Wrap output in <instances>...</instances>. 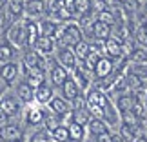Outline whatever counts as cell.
<instances>
[{"label":"cell","instance_id":"1","mask_svg":"<svg viewBox=\"0 0 147 142\" xmlns=\"http://www.w3.org/2000/svg\"><path fill=\"white\" fill-rule=\"evenodd\" d=\"M55 40L60 42L62 46H65V48H75L78 42L84 40V31L75 22H67V24L60 26V29L56 31Z\"/></svg>","mask_w":147,"mask_h":142},{"label":"cell","instance_id":"2","mask_svg":"<svg viewBox=\"0 0 147 142\" xmlns=\"http://www.w3.org/2000/svg\"><path fill=\"white\" fill-rule=\"evenodd\" d=\"M7 42H11L15 48H24L27 46L26 44V27H24V22H15L7 27Z\"/></svg>","mask_w":147,"mask_h":142},{"label":"cell","instance_id":"3","mask_svg":"<svg viewBox=\"0 0 147 142\" xmlns=\"http://www.w3.org/2000/svg\"><path fill=\"white\" fill-rule=\"evenodd\" d=\"M0 111L7 118H13L20 113V100L15 95H2L0 99Z\"/></svg>","mask_w":147,"mask_h":142},{"label":"cell","instance_id":"4","mask_svg":"<svg viewBox=\"0 0 147 142\" xmlns=\"http://www.w3.org/2000/svg\"><path fill=\"white\" fill-rule=\"evenodd\" d=\"M56 62H58L60 66H64L67 71H73L78 64V58L75 55V51H73V48H65L62 46L58 49V53H56Z\"/></svg>","mask_w":147,"mask_h":142},{"label":"cell","instance_id":"5","mask_svg":"<svg viewBox=\"0 0 147 142\" xmlns=\"http://www.w3.org/2000/svg\"><path fill=\"white\" fill-rule=\"evenodd\" d=\"M91 77H93V71H89L87 67L84 66V62L78 60L76 67L73 69V78H75V82L78 84V88L89 89V86H91Z\"/></svg>","mask_w":147,"mask_h":142},{"label":"cell","instance_id":"6","mask_svg":"<svg viewBox=\"0 0 147 142\" xmlns=\"http://www.w3.org/2000/svg\"><path fill=\"white\" fill-rule=\"evenodd\" d=\"M47 69H49L51 86H55V88H62V86H64V82L67 80V78H69V71H67L64 66H60L58 62L51 64Z\"/></svg>","mask_w":147,"mask_h":142},{"label":"cell","instance_id":"7","mask_svg":"<svg viewBox=\"0 0 147 142\" xmlns=\"http://www.w3.org/2000/svg\"><path fill=\"white\" fill-rule=\"evenodd\" d=\"M18 73H20V66L16 64V62H5V64L0 66V80H2L5 86H11L15 80H16V77H18Z\"/></svg>","mask_w":147,"mask_h":142},{"label":"cell","instance_id":"8","mask_svg":"<svg viewBox=\"0 0 147 142\" xmlns=\"http://www.w3.org/2000/svg\"><path fill=\"white\" fill-rule=\"evenodd\" d=\"M113 71H115V62H113V58H109V56H100V60L96 62V66L93 69V75L98 80H102V78L113 75Z\"/></svg>","mask_w":147,"mask_h":142},{"label":"cell","instance_id":"9","mask_svg":"<svg viewBox=\"0 0 147 142\" xmlns=\"http://www.w3.org/2000/svg\"><path fill=\"white\" fill-rule=\"evenodd\" d=\"M104 51H105V55L109 56V58H122L123 55V44L118 40L116 37H109L107 40H104Z\"/></svg>","mask_w":147,"mask_h":142},{"label":"cell","instance_id":"10","mask_svg":"<svg viewBox=\"0 0 147 142\" xmlns=\"http://www.w3.org/2000/svg\"><path fill=\"white\" fill-rule=\"evenodd\" d=\"M49 109H51V113H55L56 117H65V115H69V113L73 111L71 109V104L67 102L64 96H53V99L49 100Z\"/></svg>","mask_w":147,"mask_h":142},{"label":"cell","instance_id":"11","mask_svg":"<svg viewBox=\"0 0 147 142\" xmlns=\"http://www.w3.org/2000/svg\"><path fill=\"white\" fill-rule=\"evenodd\" d=\"M22 73H24V80L29 84L31 88H38V86H42L44 82H46V71L44 69H27V67L22 66Z\"/></svg>","mask_w":147,"mask_h":142},{"label":"cell","instance_id":"12","mask_svg":"<svg viewBox=\"0 0 147 142\" xmlns=\"http://www.w3.org/2000/svg\"><path fill=\"white\" fill-rule=\"evenodd\" d=\"M60 89H62V96H64L67 102H75L78 96L82 95V89L78 88V84L75 82V78H71V77L64 82V86H62Z\"/></svg>","mask_w":147,"mask_h":142},{"label":"cell","instance_id":"13","mask_svg":"<svg viewBox=\"0 0 147 142\" xmlns=\"http://www.w3.org/2000/svg\"><path fill=\"white\" fill-rule=\"evenodd\" d=\"M46 13V0H26V13L27 18L35 20Z\"/></svg>","mask_w":147,"mask_h":142},{"label":"cell","instance_id":"14","mask_svg":"<svg viewBox=\"0 0 147 142\" xmlns=\"http://www.w3.org/2000/svg\"><path fill=\"white\" fill-rule=\"evenodd\" d=\"M113 33V26L105 24V22H102L98 18H94L93 26H91V35L96 38V40H107V38L111 37Z\"/></svg>","mask_w":147,"mask_h":142},{"label":"cell","instance_id":"15","mask_svg":"<svg viewBox=\"0 0 147 142\" xmlns=\"http://www.w3.org/2000/svg\"><path fill=\"white\" fill-rule=\"evenodd\" d=\"M55 96V91H53V86H49V84L44 82L42 86L35 88V102L38 106H46L49 104V100Z\"/></svg>","mask_w":147,"mask_h":142},{"label":"cell","instance_id":"16","mask_svg":"<svg viewBox=\"0 0 147 142\" xmlns=\"http://www.w3.org/2000/svg\"><path fill=\"white\" fill-rule=\"evenodd\" d=\"M24 27H26V44H27V46H33V48H35L38 37H40L38 22L27 18V20H24Z\"/></svg>","mask_w":147,"mask_h":142},{"label":"cell","instance_id":"17","mask_svg":"<svg viewBox=\"0 0 147 142\" xmlns=\"http://www.w3.org/2000/svg\"><path fill=\"white\" fill-rule=\"evenodd\" d=\"M87 131L96 139V137H100V135H104V133H109V124H107L104 118L91 117V120L87 122Z\"/></svg>","mask_w":147,"mask_h":142},{"label":"cell","instance_id":"18","mask_svg":"<svg viewBox=\"0 0 147 142\" xmlns=\"http://www.w3.org/2000/svg\"><path fill=\"white\" fill-rule=\"evenodd\" d=\"M16 96L24 104H31V102H35V88H31L26 80H22L16 86Z\"/></svg>","mask_w":147,"mask_h":142},{"label":"cell","instance_id":"19","mask_svg":"<svg viewBox=\"0 0 147 142\" xmlns=\"http://www.w3.org/2000/svg\"><path fill=\"white\" fill-rule=\"evenodd\" d=\"M15 139H22V129L16 124H4V126H0V140L9 142Z\"/></svg>","mask_w":147,"mask_h":142},{"label":"cell","instance_id":"20","mask_svg":"<svg viewBox=\"0 0 147 142\" xmlns=\"http://www.w3.org/2000/svg\"><path fill=\"white\" fill-rule=\"evenodd\" d=\"M44 118H46V115H44V109L40 106H35V107L31 106L26 111V124L27 126H38L40 122H44Z\"/></svg>","mask_w":147,"mask_h":142},{"label":"cell","instance_id":"21","mask_svg":"<svg viewBox=\"0 0 147 142\" xmlns=\"http://www.w3.org/2000/svg\"><path fill=\"white\" fill-rule=\"evenodd\" d=\"M55 44H56V40H55V38H51V37H38V40L35 44V49L40 55L47 56V55H51L55 51Z\"/></svg>","mask_w":147,"mask_h":142},{"label":"cell","instance_id":"22","mask_svg":"<svg viewBox=\"0 0 147 142\" xmlns=\"http://www.w3.org/2000/svg\"><path fill=\"white\" fill-rule=\"evenodd\" d=\"M7 13H9V18H13V20L22 18L26 13V0H9Z\"/></svg>","mask_w":147,"mask_h":142},{"label":"cell","instance_id":"23","mask_svg":"<svg viewBox=\"0 0 147 142\" xmlns=\"http://www.w3.org/2000/svg\"><path fill=\"white\" fill-rule=\"evenodd\" d=\"M38 29H40V37H51V38H55L56 37V31L60 29V26L56 24V20L47 18V20L38 22Z\"/></svg>","mask_w":147,"mask_h":142},{"label":"cell","instance_id":"24","mask_svg":"<svg viewBox=\"0 0 147 142\" xmlns=\"http://www.w3.org/2000/svg\"><path fill=\"white\" fill-rule=\"evenodd\" d=\"M16 56V48L13 46L11 42L4 40L0 42V62L2 64H5V62H13Z\"/></svg>","mask_w":147,"mask_h":142},{"label":"cell","instance_id":"25","mask_svg":"<svg viewBox=\"0 0 147 142\" xmlns=\"http://www.w3.org/2000/svg\"><path fill=\"white\" fill-rule=\"evenodd\" d=\"M133 102H134V96L133 95H127V93H120L116 99V109L118 113H127L133 109Z\"/></svg>","mask_w":147,"mask_h":142},{"label":"cell","instance_id":"26","mask_svg":"<svg viewBox=\"0 0 147 142\" xmlns=\"http://www.w3.org/2000/svg\"><path fill=\"white\" fill-rule=\"evenodd\" d=\"M67 129H69V140L71 142H82L84 140V135H86V128L82 126V124L78 122H69V126H67Z\"/></svg>","mask_w":147,"mask_h":142},{"label":"cell","instance_id":"27","mask_svg":"<svg viewBox=\"0 0 147 142\" xmlns=\"http://www.w3.org/2000/svg\"><path fill=\"white\" fill-rule=\"evenodd\" d=\"M93 44L91 42H87V40H82V42H78L75 48H73V51H75V55H76V58L78 60H86L87 56H89V53L93 51Z\"/></svg>","mask_w":147,"mask_h":142},{"label":"cell","instance_id":"28","mask_svg":"<svg viewBox=\"0 0 147 142\" xmlns=\"http://www.w3.org/2000/svg\"><path fill=\"white\" fill-rule=\"evenodd\" d=\"M71 113H73L71 120H73V122L82 124V126H87V122L91 120V113H89L87 107H82V109H73Z\"/></svg>","mask_w":147,"mask_h":142},{"label":"cell","instance_id":"29","mask_svg":"<svg viewBox=\"0 0 147 142\" xmlns=\"http://www.w3.org/2000/svg\"><path fill=\"white\" fill-rule=\"evenodd\" d=\"M91 9H93L91 0H75V15L76 16L91 15Z\"/></svg>","mask_w":147,"mask_h":142},{"label":"cell","instance_id":"30","mask_svg":"<svg viewBox=\"0 0 147 142\" xmlns=\"http://www.w3.org/2000/svg\"><path fill=\"white\" fill-rule=\"evenodd\" d=\"M51 139L56 140V142H69V129H67V126H60L55 128L53 131H51Z\"/></svg>","mask_w":147,"mask_h":142},{"label":"cell","instance_id":"31","mask_svg":"<svg viewBox=\"0 0 147 142\" xmlns=\"http://www.w3.org/2000/svg\"><path fill=\"white\" fill-rule=\"evenodd\" d=\"M125 82H127V88H129V89H134V91L144 88V78L136 77V75H134V73H131V71L125 75Z\"/></svg>","mask_w":147,"mask_h":142},{"label":"cell","instance_id":"32","mask_svg":"<svg viewBox=\"0 0 147 142\" xmlns=\"http://www.w3.org/2000/svg\"><path fill=\"white\" fill-rule=\"evenodd\" d=\"M131 58L134 64H147V51L144 48H134L131 51Z\"/></svg>","mask_w":147,"mask_h":142},{"label":"cell","instance_id":"33","mask_svg":"<svg viewBox=\"0 0 147 142\" xmlns=\"http://www.w3.org/2000/svg\"><path fill=\"white\" fill-rule=\"evenodd\" d=\"M44 122H46V129L51 133L55 128H58V126H60V117H56L55 113H53V115H46Z\"/></svg>","mask_w":147,"mask_h":142},{"label":"cell","instance_id":"34","mask_svg":"<svg viewBox=\"0 0 147 142\" xmlns=\"http://www.w3.org/2000/svg\"><path fill=\"white\" fill-rule=\"evenodd\" d=\"M29 142H51V133L47 129H40L29 139Z\"/></svg>","mask_w":147,"mask_h":142},{"label":"cell","instance_id":"35","mask_svg":"<svg viewBox=\"0 0 147 142\" xmlns=\"http://www.w3.org/2000/svg\"><path fill=\"white\" fill-rule=\"evenodd\" d=\"M131 73H134L140 78H147V64H134L131 66Z\"/></svg>","mask_w":147,"mask_h":142},{"label":"cell","instance_id":"36","mask_svg":"<svg viewBox=\"0 0 147 142\" xmlns=\"http://www.w3.org/2000/svg\"><path fill=\"white\" fill-rule=\"evenodd\" d=\"M134 37H136V42L140 44V48H145V46H147V35H145L144 26L136 27V33H134Z\"/></svg>","mask_w":147,"mask_h":142},{"label":"cell","instance_id":"37","mask_svg":"<svg viewBox=\"0 0 147 142\" xmlns=\"http://www.w3.org/2000/svg\"><path fill=\"white\" fill-rule=\"evenodd\" d=\"M122 7L125 11H134L136 7H140V4H138V0H125V2L122 4Z\"/></svg>","mask_w":147,"mask_h":142},{"label":"cell","instance_id":"38","mask_svg":"<svg viewBox=\"0 0 147 142\" xmlns=\"http://www.w3.org/2000/svg\"><path fill=\"white\" fill-rule=\"evenodd\" d=\"M5 27H9V26H7V16H5L2 11H0V33H2Z\"/></svg>","mask_w":147,"mask_h":142},{"label":"cell","instance_id":"39","mask_svg":"<svg viewBox=\"0 0 147 142\" xmlns=\"http://www.w3.org/2000/svg\"><path fill=\"white\" fill-rule=\"evenodd\" d=\"M96 142H113V135L104 133V135H100V137H96Z\"/></svg>","mask_w":147,"mask_h":142},{"label":"cell","instance_id":"40","mask_svg":"<svg viewBox=\"0 0 147 142\" xmlns=\"http://www.w3.org/2000/svg\"><path fill=\"white\" fill-rule=\"evenodd\" d=\"M133 142H147V133H140L133 139Z\"/></svg>","mask_w":147,"mask_h":142},{"label":"cell","instance_id":"41","mask_svg":"<svg viewBox=\"0 0 147 142\" xmlns=\"http://www.w3.org/2000/svg\"><path fill=\"white\" fill-rule=\"evenodd\" d=\"M7 2L9 0H0V11H4L5 7H7Z\"/></svg>","mask_w":147,"mask_h":142},{"label":"cell","instance_id":"42","mask_svg":"<svg viewBox=\"0 0 147 142\" xmlns=\"http://www.w3.org/2000/svg\"><path fill=\"white\" fill-rule=\"evenodd\" d=\"M2 91H4V84L0 82V99H2Z\"/></svg>","mask_w":147,"mask_h":142},{"label":"cell","instance_id":"43","mask_svg":"<svg viewBox=\"0 0 147 142\" xmlns=\"http://www.w3.org/2000/svg\"><path fill=\"white\" fill-rule=\"evenodd\" d=\"M138 4L140 5H147V0H138Z\"/></svg>","mask_w":147,"mask_h":142},{"label":"cell","instance_id":"44","mask_svg":"<svg viewBox=\"0 0 147 142\" xmlns=\"http://www.w3.org/2000/svg\"><path fill=\"white\" fill-rule=\"evenodd\" d=\"M9 142H24V137H22V139H15V140H9Z\"/></svg>","mask_w":147,"mask_h":142},{"label":"cell","instance_id":"45","mask_svg":"<svg viewBox=\"0 0 147 142\" xmlns=\"http://www.w3.org/2000/svg\"><path fill=\"white\" fill-rule=\"evenodd\" d=\"M142 26H144V29H145V35H147V20L144 22V24H142Z\"/></svg>","mask_w":147,"mask_h":142},{"label":"cell","instance_id":"46","mask_svg":"<svg viewBox=\"0 0 147 142\" xmlns=\"http://www.w3.org/2000/svg\"><path fill=\"white\" fill-rule=\"evenodd\" d=\"M144 104H145V111H147V95H145V99H144Z\"/></svg>","mask_w":147,"mask_h":142},{"label":"cell","instance_id":"47","mask_svg":"<svg viewBox=\"0 0 147 142\" xmlns=\"http://www.w3.org/2000/svg\"><path fill=\"white\" fill-rule=\"evenodd\" d=\"M116 2H118V4H123V2H125V0H116Z\"/></svg>","mask_w":147,"mask_h":142},{"label":"cell","instance_id":"48","mask_svg":"<svg viewBox=\"0 0 147 142\" xmlns=\"http://www.w3.org/2000/svg\"><path fill=\"white\" fill-rule=\"evenodd\" d=\"M86 142H89V140H86Z\"/></svg>","mask_w":147,"mask_h":142},{"label":"cell","instance_id":"49","mask_svg":"<svg viewBox=\"0 0 147 142\" xmlns=\"http://www.w3.org/2000/svg\"><path fill=\"white\" fill-rule=\"evenodd\" d=\"M145 131H147V129H145Z\"/></svg>","mask_w":147,"mask_h":142}]
</instances>
